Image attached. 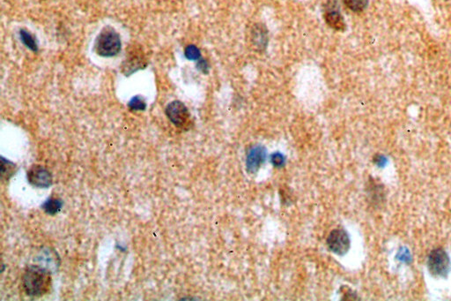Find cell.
<instances>
[{
    "mask_svg": "<svg viewBox=\"0 0 451 301\" xmlns=\"http://www.w3.org/2000/svg\"><path fill=\"white\" fill-rule=\"evenodd\" d=\"M22 285L26 295L36 298L42 297L51 287L49 269L42 266H29L23 274Z\"/></svg>",
    "mask_w": 451,
    "mask_h": 301,
    "instance_id": "1",
    "label": "cell"
},
{
    "mask_svg": "<svg viewBox=\"0 0 451 301\" xmlns=\"http://www.w3.org/2000/svg\"><path fill=\"white\" fill-rule=\"evenodd\" d=\"M121 46L122 43L119 34L113 28L108 26L102 29L96 37L94 49L100 56L112 58L120 53Z\"/></svg>",
    "mask_w": 451,
    "mask_h": 301,
    "instance_id": "2",
    "label": "cell"
},
{
    "mask_svg": "<svg viewBox=\"0 0 451 301\" xmlns=\"http://www.w3.org/2000/svg\"><path fill=\"white\" fill-rule=\"evenodd\" d=\"M428 267L429 272L434 277L445 278L450 271V260L443 249L433 250L429 256Z\"/></svg>",
    "mask_w": 451,
    "mask_h": 301,
    "instance_id": "3",
    "label": "cell"
},
{
    "mask_svg": "<svg viewBox=\"0 0 451 301\" xmlns=\"http://www.w3.org/2000/svg\"><path fill=\"white\" fill-rule=\"evenodd\" d=\"M166 115L171 123L179 128H183L189 124L191 114L182 102L173 101L166 108Z\"/></svg>",
    "mask_w": 451,
    "mask_h": 301,
    "instance_id": "4",
    "label": "cell"
},
{
    "mask_svg": "<svg viewBox=\"0 0 451 301\" xmlns=\"http://www.w3.org/2000/svg\"><path fill=\"white\" fill-rule=\"evenodd\" d=\"M327 245L331 252L338 256H344L350 248V239L346 231L333 230L328 236Z\"/></svg>",
    "mask_w": 451,
    "mask_h": 301,
    "instance_id": "5",
    "label": "cell"
},
{
    "mask_svg": "<svg viewBox=\"0 0 451 301\" xmlns=\"http://www.w3.org/2000/svg\"><path fill=\"white\" fill-rule=\"evenodd\" d=\"M146 66L143 53L139 48H131L123 61V72L125 76H130L140 69L145 68Z\"/></svg>",
    "mask_w": 451,
    "mask_h": 301,
    "instance_id": "6",
    "label": "cell"
},
{
    "mask_svg": "<svg viewBox=\"0 0 451 301\" xmlns=\"http://www.w3.org/2000/svg\"><path fill=\"white\" fill-rule=\"evenodd\" d=\"M28 180L32 186L40 188L50 187L53 182L52 175L48 169L41 165H34L28 172Z\"/></svg>",
    "mask_w": 451,
    "mask_h": 301,
    "instance_id": "7",
    "label": "cell"
},
{
    "mask_svg": "<svg viewBox=\"0 0 451 301\" xmlns=\"http://www.w3.org/2000/svg\"><path fill=\"white\" fill-rule=\"evenodd\" d=\"M266 160V150L261 146L251 147L247 155V169L250 172H256Z\"/></svg>",
    "mask_w": 451,
    "mask_h": 301,
    "instance_id": "8",
    "label": "cell"
},
{
    "mask_svg": "<svg viewBox=\"0 0 451 301\" xmlns=\"http://www.w3.org/2000/svg\"><path fill=\"white\" fill-rule=\"evenodd\" d=\"M251 41L257 49H263L268 43V36L266 27L256 24L251 30Z\"/></svg>",
    "mask_w": 451,
    "mask_h": 301,
    "instance_id": "9",
    "label": "cell"
},
{
    "mask_svg": "<svg viewBox=\"0 0 451 301\" xmlns=\"http://www.w3.org/2000/svg\"><path fill=\"white\" fill-rule=\"evenodd\" d=\"M325 19L331 29L338 31H344L346 30L344 18L341 15L339 11L336 10L334 8H329L325 12Z\"/></svg>",
    "mask_w": 451,
    "mask_h": 301,
    "instance_id": "10",
    "label": "cell"
},
{
    "mask_svg": "<svg viewBox=\"0 0 451 301\" xmlns=\"http://www.w3.org/2000/svg\"><path fill=\"white\" fill-rule=\"evenodd\" d=\"M62 206H63V202L60 199L50 198L42 205V209L47 214L55 215L56 213L59 212V210H61Z\"/></svg>",
    "mask_w": 451,
    "mask_h": 301,
    "instance_id": "11",
    "label": "cell"
},
{
    "mask_svg": "<svg viewBox=\"0 0 451 301\" xmlns=\"http://www.w3.org/2000/svg\"><path fill=\"white\" fill-rule=\"evenodd\" d=\"M1 164H1V175H2V177L4 179H6V180L10 179L14 174V172H15V170H16L15 164L10 162V161L5 159L4 157H1Z\"/></svg>",
    "mask_w": 451,
    "mask_h": 301,
    "instance_id": "12",
    "label": "cell"
},
{
    "mask_svg": "<svg viewBox=\"0 0 451 301\" xmlns=\"http://www.w3.org/2000/svg\"><path fill=\"white\" fill-rule=\"evenodd\" d=\"M348 8L354 13H360L366 9L368 0H343Z\"/></svg>",
    "mask_w": 451,
    "mask_h": 301,
    "instance_id": "13",
    "label": "cell"
},
{
    "mask_svg": "<svg viewBox=\"0 0 451 301\" xmlns=\"http://www.w3.org/2000/svg\"><path fill=\"white\" fill-rule=\"evenodd\" d=\"M20 39L22 41L23 43H24L29 49H31L33 52H37V49H38L37 43H36L35 37H34L30 32H28V31L25 30H20Z\"/></svg>",
    "mask_w": 451,
    "mask_h": 301,
    "instance_id": "14",
    "label": "cell"
},
{
    "mask_svg": "<svg viewBox=\"0 0 451 301\" xmlns=\"http://www.w3.org/2000/svg\"><path fill=\"white\" fill-rule=\"evenodd\" d=\"M128 106L130 110H134V111H144L146 109V105L144 99L138 95L129 102Z\"/></svg>",
    "mask_w": 451,
    "mask_h": 301,
    "instance_id": "15",
    "label": "cell"
},
{
    "mask_svg": "<svg viewBox=\"0 0 451 301\" xmlns=\"http://www.w3.org/2000/svg\"><path fill=\"white\" fill-rule=\"evenodd\" d=\"M185 57L190 60H197L200 59V51L195 45H189L185 49Z\"/></svg>",
    "mask_w": 451,
    "mask_h": 301,
    "instance_id": "16",
    "label": "cell"
},
{
    "mask_svg": "<svg viewBox=\"0 0 451 301\" xmlns=\"http://www.w3.org/2000/svg\"><path fill=\"white\" fill-rule=\"evenodd\" d=\"M272 162H273L274 166L281 167L285 164V157H283L280 153H275L272 157Z\"/></svg>",
    "mask_w": 451,
    "mask_h": 301,
    "instance_id": "17",
    "label": "cell"
},
{
    "mask_svg": "<svg viewBox=\"0 0 451 301\" xmlns=\"http://www.w3.org/2000/svg\"><path fill=\"white\" fill-rule=\"evenodd\" d=\"M198 68L199 69V70H200V71H201V72H207V70H208L207 62H206V61H205V60H203V59H202V60H200V61H199V62H198Z\"/></svg>",
    "mask_w": 451,
    "mask_h": 301,
    "instance_id": "18",
    "label": "cell"
}]
</instances>
